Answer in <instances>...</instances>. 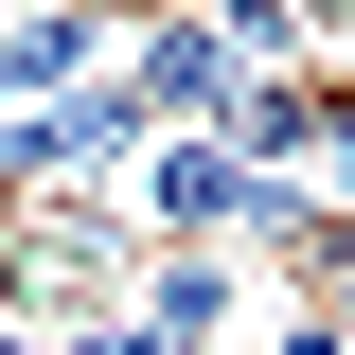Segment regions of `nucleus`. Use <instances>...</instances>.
Masks as SVG:
<instances>
[{
    "label": "nucleus",
    "instance_id": "obj_4",
    "mask_svg": "<svg viewBox=\"0 0 355 355\" xmlns=\"http://www.w3.org/2000/svg\"><path fill=\"white\" fill-rule=\"evenodd\" d=\"M0 355H53V338H36V320H0Z\"/></svg>",
    "mask_w": 355,
    "mask_h": 355
},
{
    "label": "nucleus",
    "instance_id": "obj_1",
    "mask_svg": "<svg viewBox=\"0 0 355 355\" xmlns=\"http://www.w3.org/2000/svg\"><path fill=\"white\" fill-rule=\"evenodd\" d=\"M107 18H0V107H71V89H107Z\"/></svg>",
    "mask_w": 355,
    "mask_h": 355
},
{
    "label": "nucleus",
    "instance_id": "obj_3",
    "mask_svg": "<svg viewBox=\"0 0 355 355\" xmlns=\"http://www.w3.org/2000/svg\"><path fill=\"white\" fill-rule=\"evenodd\" d=\"M302 266H320V302H338V320H355V214H338V231H320V249H302Z\"/></svg>",
    "mask_w": 355,
    "mask_h": 355
},
{
    "label": "nucleus",
    "instance_id": "obj_2",
    "mask_svg": "<svg viewBox=\"0 0 355 355\" xmlns=\"http://www.w3.org/2000/svg\"><path fill=\"white\" fill-rule=\"evenodd\" d=\"M266 355H355V320L338 302H266Z\"/></svg>",
    "mask_w": 355,
    "mask_h": 355
}]
</instances>
